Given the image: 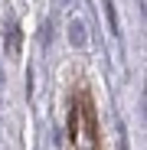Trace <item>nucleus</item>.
Instances as JSON below:
<instances>
[{"instance_id":"obj_1","label":"nucleus","mask_w":147,"mask_h":150,"mask_svg":"<svg viewBox=\"0 0 147 150\" xmlns=\"http://www.w3.org/2000/svg\"><path fill=\"white\" fill-rule=\"evenodd\" d=\"M69 147L72 150H102L98 147V117L88 91H75L69 108Z\"/></svg>"}]
</instances>
